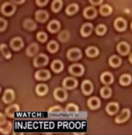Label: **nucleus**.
<instances>
[{"mask_svg":"<svg viewBox=\"0 0 132 135\" xmlns=\"http://www.w3.org/2000/svg\"><path fill=\"white\" fill-rule=\"evenodd\" d=\"M48 62H49V57L44 54H40L38 55L34 60V65L36 67H40V66L46 65Z\"/></svg>","mask_w":132,"mask_h":135,"instance_id":"f257e3e1","label":"nucleus"},{"mask_svg":"<svg viewBox=\"0 0 132 135\" xmlns=\"http://www.w3.org/2000/svg\"><path fill=\"white\" fill-rule=\"evenodd\" d=\"M15 6L12 3H4L3 6H2V12H3V14L4 15H7V16H10V15H12L13 12H15Z\"/></svg>","mask_w":132,"mask_h":135,"instance_id":"f03ea898","label":"nucleus"},{"mask_svg":"<svg viewBox=\"0 0 132 135\" xmlns=\"http://www.w3.org/2000/svg\"><path fill=\"white\" fill-rule=\"evenodd\" d=\"M70 73L73 75L80 76L84 73V67L79 64H75V65H70Z\"/></svg>","mask_w":132,"mask_h":135,"instance_id":"7ed1b4c3","label":"nucleus"},{"mask_svg":"<svg viewBox=\"0 0 132 135\" xmlns=\"http://www.w3.org/2000/svg\"><path fill=\"white\" fill-rule=\"evenodd\" d=\"M10 45H11L12 49H13L14 50H19L23 47V41L20 37H15L11 41Z\"/></svg>","mask_w":132,"mask_h":135,"instance_id":"20e7f679","label":"nucleus"},{"mask_svg":"<svg viewBox=\"0 0 132 135\" xmlns=\"http://www.w3.org/2000/svg\"><path fill=\"white\" fill-rule=\"evenodd\" d=\"M67 57L70 60H78L81 57V51L78 49H72L67 53Z\"/></svg>","mask_w":132,"mask_h":135,"instance_id":"39448f33","label":"nucleus"},{"mask_svg":"<svg viewBox=\"0 0 132 135\" xmlns=\"http://www.w3.org/2000/svg\"><path fill=\"white\" fill-rule=\"evenodd\" d=\"M54 96L55 99H57L58 101H64L66 98H67V94H66V91L64 89L58 88L57 89H55L54 91Z\"/></svg>","mask_w":132,"mask_h":135,"instance_id":"423d86ee","label":"nucleus"},{"mask_svg":"<svg viewBox=\"0 0 132 135\" xmlns=\"http://www.w3.org/2000/svg\"><path fill=\"white\" fill-rule=\"evenodd\" d=\"M35 78L39 80H46L50 78V73L47 70H40L35 73Z\"/></svg>","mask_w":132,"mask_h":135,"instance_id":"0eeeda50","label":"nucleus"},{"mask_svg":"<svg viewBox=\"0 0 132 135\" xmlns=\"http://www.w3.org/2000/svg\"><path fill=\"white\" fill-rule=\"evenodd\" d=\"M14 91L12 89H6L3 95V101L4 103H11L14 100Z\"/></svg>","mask_w":132,"mask_h":135,"instance_id":"6e6552de","label":"nucleus"},{"mask_svg":"<svg viewBox=\"0 0 132 135\" xmlns=\"http://www.w3.org/2000/svg\"><path fill=\"white\" fill-rule=\"evenodd\" d=\"M129 109H124L121 110L120 115L115 118V122L116 123H123V122H124L129 118Z\"/></svg>","mask_w":132,"mask_h":135,"instance_id":"1a4fd4ad","label":"nucleus"},{"mask_svg":"<svg viewBox=\"0 0 132 135\" xmlns=\"http://www.w3.org/2000/svg\"><path fill=\"white\" fill-rule=\"evenodd\" d=\"M78 85V81L73 79L72 77H69V78H66L64 80H63V86L66 88H74L75 86H77Z\"/></svg>","mask_w":132,"mask_h":135,"instance_id":"9d476101","label":"nucleus"},{"mask_svg":"<svg viewBox=\"0 0 132 135\" xmlns=\"http://www.w3.org/2000/svg\"><path fill=\"white\" fill-rule=\"evenodd\" d=\"M49 18V13L46 11H37L35 13V19L39 22H45Z\"/></svg>","mask_w":132,"mask_h":135,"instance_id":"9b49d317","label":"nucleus"},{"mask_svg":"<svg viewBox=\"0 0 132 135\" xmlns=\"http://www.w3.org/2000/svg\"><path fill=\"white\" fill-rule=\"evenodd\" d=\"M115 27L119 31H123L127 27V22L124 20L123 18H119V19L115 20Z\"/></svg>","mask_w":132,"mask_h":135,"instance_id":"f8f14e48","label":"nucleus"},{"mask_svg":"<svg viewBox=\"0 0 132 135\" xmlns=\"http://www.w3.org/2000/svg\"><path fill=\"white\" fill-rule=\"evenodd\" d=\"M117 50L118 52L121 55H126L129 50V45L127 42H120L117 46Z\"/></svg>","mask_w":132,"mask_h":135,"instance_id":"ddd939ff","label":"nucleus"},{"mask_svg":"<svg viewBox=\"0 0 132 135\" xmlns=\"http://www.w3.org/2000/svg\"><path fill=\"white\" fill-rule=\"evenodd\" d=\"M82 91L85 95H89L93 92V84L89 80H85L82 83Z\"/></svg>","mask_w":132,"mask_h":135,"instance_id":"4468645a","label":"nucleus"},{"mask_svg":"<svg viewBox=\"0 0 132 135\" xmlns=\"http://www.w3.org/2000/svg\"><path fill=\"white\" fill-rule=\"evenodd\" d=\"M100 80H101V81H102L104 84H106V85H108V84L113 83L114 77H113V75L111 74L110 73H104L103 74L101 75Z\"/></svg>","mask_w":132,"mask_h":135,"instance_id":"2eb2a0df","label":"nucleus"},{"mask_svg":"<svg viewBox=\"0 0 132 135\" xmlns=\"http://www.w3.org/2000/svg\"><path fill=\"white\" fill-rule=\"evenodd\" d=\"M93 31V25L90 23H86L81 28V35L83 36H88Z\"/></svg>","mask_w":132,"mask_h":135,"instance_id":"dca6fc26","label":"nucleus"},{"mask_svg":"<svg viewBox=\"0 0 132 135\" xmlns=\"http://www.w3.org/2000/svg\"><path fill=\"white\" fill-rule=\"evenodd\" d=\"M19 110V107L18 106L17 104H13V105L9 106L8 108L6 109V113L8 117H13L15 115V113H17Z\"/></svg>","mask_w":132,"mask_h":135,"instance_id":"f3484780","label":"nucleus"},{"mask_svg":"<svg viewBox=\"0 0 132 135\" xmlns=\"http://www.w3.org/2000/svg\"><path fill=\"white\" fill-rule=\"evenodd\" d=\"M52 70L55 73H59L63 69V62H61L60 60H55L51 65Z\"/></svg>","mask_w":132,"mask_h":135,"instance_id":"a211bd4d","label":"nucleus"},{"mask_svg":"<svg viewBox=\"0 0 132 135\" xmlns=\"http://www.w3.org/2000/svg\"><path fill=\"white\" fill-rule=\"evenodd\" d=\"M118 109H119V105L116 103H110L106 106V111L110 115H113V114L116 113L118 111Z\"/></svg>","mask_w":132,"mask_h":135,"instance_id":"6ab92c4d","label":"nucleus"},{"mask_svg":"<svg viewBox=\"0 0 132 135\" xmlns=\"http://www.w3.org/2000/svg\"><path fill=\"white\" fill-rule=\"evenodd\" d=\"M100 105V99L97 97H92L88 100V106L91 109H97Z\"/></svg>","mask_w":132,"mask_h":135,"instance_id":"aec40b11","label":"nucleus"},{"mask_svg":"<svg viewBox=\"0 0 132 135\" xmlns=\"http://www.w3.org/2000/svg\"><path fill=\"white\" fill-rule=\"evenodd\" d=\"M59 28H60V23L57 20H52V21H50L49 26H48V29L52 33L58 31Z\"/></svg>","mask_w":132,"mask_h":135,"instance_id":"412c9836","label":"nucleus"},{"mask_svg":"<svg viewBox=\"0 0 132 135\" xmlns=\"http://www.w3.org/2000/svg\"><path fill=\"white\" fill-rule=\"evenodd\" d=\"M24 27L27 30H34L36 28V23L31 19H27L24 21Z\"/></svg>","mask_w":132,"mask_h":135,"instance_id":"4be33fe9","label":"nucleus"},{"mask_svg":"<svg viewBox=\"0 0 132 135\" xmlns=\"http://www.w3.org/2000/svg\"><path fill=\"white\" fill-rule=\"evenodd\" d=\"M49 88H48V86L45 85V84H39L36 86V93L39 95H46V93L48 92Z\"/></svg>","mask_w":132,"mask_h":135,"instance_id":"5701e85b","label":"nucleus"},{"mask_svg":"<svg viewBox=\"0 0 132 135\" xmlns=\"http://www.w3.org/2000/svg\"><path fill=\"white\" fill-rule=\"evenodd\" d=\"M84 15L88 18V19H92V18H94L96 16V10L93 8V7H87L85 12H84Z\"/></svg>","mask_w":132,"mask_h":135,"instance_id":"b1692460","label":"nucleus"},{"mask_svg":"<svg viewBox=\"0 0 132 135\" xmlns=\"http://www.w3.org/2000/svg\"><path fill=\"white\" fill-rule=\"evenodd\" d=\"M38 51V45L37 43H32L27 49V54L28 56H33Z\"/></svg>","mask_w":132,"mask_h":135,"instance_id":"393cba45","label":"nucleus"},{"mask_svg":"<svg viewBox=\"0 0 132 135\" xmlns=\"http://www.w3.org/2000/svg\"><path fill=\"white\" fill-rule=\"evenodd\" d=\"M78 11V6L77 4H72L66 8V13L69 15H72Z\"/></svg>","mask_w":132,"mask_h":135,"instance_id":"a878e982","label":"nucleus"},{"mask_svg":"<svg viewBox=\"0 0 132 135\" xmlns=\"http://www.w3.org/2000/svg\"><path fill=\"white\" fill-rule=\"evenodd\" d=\"M121 62V58L117 57V56H113V57H111L110 59H109V64L112 66H114V67H116V66L120 65Z\"/></svg>","mask_w":132,"mask_h":135,"instance_id":"bb28decb","label":"nucleus"},{"mask_svg":"<svg viewBox=\"0 0 132 135\" xmlns=\"http://www.w3.org/2000/svg\"><path fill=\"white\" fill-rule=\"evenodd\" d=\"M100 13L104 15V16H106V15H109L112 12V8L108 6V4H104L100 7Z\"/></svg>","mask_w":132,"mask_h":135,"instance_id":"cd10ccee","label":"nucleus"},{"mask_svg":"<svg viewBox=\"0 0 132 135\" xmlns=\"http://www.w3.org/2000/svg\"><path fill=\"white\" fill-rule=\"evenodd\" d=\"M62 6H63V2L60 1V0H55V1H53L51 8L55 12H57L58 11H60Z\"/></svg>","mask_w":132,"mask_h":135,"instance_id":"c85d7f7f","label":"nucleus"},{"mask_svg":"<svg viewBox=\"0 0 132 135\" xmlns=\"http://www.w3.org/2000/svg\"><path fill=\"white\" fill-rule=\"evenodd\" d=\"M86 55L88 56V57H95V56H97L99 54V50L97 48L95 47H89L87 50H86Z\"/></svg>","mask_w":132,"mask_h":135,"instance_id":"c756f323","label":"nucleus"},{"mask_svg":"<svg viewBox=\"0 0 132 135\" xmlns=\"http://www.w3.org/2000/svg\"><path fill=\"white\" fill-rule=\"evenodd\" d=\"M111 94H112V91H111V88H109L108 86H104V88H101L100 95H102V97L108 98L111 95Z\"/></svg>","mask_w":132,"mask_h":135,"instance_id":"7c9ffc66","label":"nucleus"},{"mask_svg":"<svg viewBox=\"0 0 132 135\" xmlns=\"http://www.w3.org/2000/svg\"><path fill=\"white\" fill-rule=\"evenodd\" d=\"M130 81H131V77L129 74H123L121 76L120 82L121 85H124V86L129 85V84L130 83Z\"/></svg>","mask_w":132,"mask_h":135,"instance_id":"2f4dec72","label":"nucleus"},{"mask_svg":"<svg viewBox=\"0 0 132 135\" xmlns=\"http://www.w3.org/2000/svg\"><path fill=\"white\" fill-rule=\"evenodd\" d=\"M48 50H49L50 52H55L57 51L58 50V44L57 42H55V41H51L49 44H48Z\"/></svg>","mask_w":132,"mask_h":135,"instance_id":"473e14b6","label":"nucleus"},{"mask_svg":"<svg viewBox=\"0 0 132 135\" xmlns=\"http://www.w3.org/2000/svg\"><path fill=\"white\" fill-rule=\"evenodd\" d=\"M1 52L2 54H3V56L6 58H10L11 57V52H10V50H8V48H7V46L6 44H2L1 45Z\"/></svg>","mask_w":132,"mask_h":135,"instance_id":"72a5a7b5","label":"nucleus"},{"mask_svg":"<svg viewBox=\"0 0 132 135\" xmlns=\"http://www.w3.org/2000/svg\"><path fill=\"white\" fill-rule=\"evenodd\" d=\"M12 128V126H11V123L10 122H4V123L1 124V132H4V133H8L9 131L11 130Z\"/></svg>","mask_w":132,"mask_h":135,"instance_id":"f704fd0d","label":"nucleus"},{"mask_svg":"<svg viewBox=\"0 0 132 135\" xmlns=\"http://www.w3.org/2000/svg\"><path fill=\"white\" fill-rule=\"evenodd\" d=\"M78 106L73 103L68 104L67 107H66V111H67L68 113H76V112H78Z\"/></svg>","mask_w":132,"mask_h":135,"instance_id":"c9c22d12","label":"nucleus"},{"mask_svg":"<svg viewBox=\"0 0 132 135\" xmlns=\"http://www.w3.org/2000/svg\"><path fill=\"white\" fill-rule=\"evenodd\" d=\"M58 38H59L61 42H66L70 38V34L67 31H63L58 35Z\"/></svg>","mask_w":132,"mask_h":135,"instance_id":"e433bc0d","label":"nucleus"},{"mask_svg":"<svg viewBox=\"0 0 132 135\" xmlns=\"http://www.w3.org/2000/svg\"><path fill=\"white\" fill-rule=\"evenodd\" d=\"M106 32V27L105 25L100 24V25H99L97 27H96V33H97L98 35H102L105 34Z\"/></svg>","mask_w":132,"mask_h":135,"instance_id":"4c0bfd02","label":"nucleus"},{"mask_svg":"<svg viewBox=\"0 0 132 135\" xmlns=\"http://www.w3.org/2000/svg\"><path fill=\"white\" fill-rule=\"evenodd\" d=\"M37 39L42 42H44L48 39V35L44 32H39L37 34Z\"/></svg>","mask_w":132,"mask_h":135,"instance_id":"58836bf2","label":"nucleus"},{"mask_svg":"<svg viewBox=\"0 0 132 135\" xmlns=\"http://www.w3.org/2000/svg\"><path fill=\"white\" fill-rule=\"evenodd\" d=\"M63 111V109L61 108L60 106H55V107H52V108L49 109V112L50 113H60V112Z\"/></svg>","mask_w":132,"mask_h":135,"instance_id":"ea45409f","label":"nucleus"},{"mask_svg":"<svg viewBox=\"0 0 132 135\" xmlns=\"http://www.w3.org/2000/svg\"><path fill=\"white\" fill-rule=\"evenodd\" d=\"M7 27V21L3 18H1V20H0V29H1V31H4V29L6 28Z\"/></svg>","mask_w":132,"mask_h":135,"instance_id":"a19ab883","label":"nucleus"},{"mask_svg":"<svg viewBox=\"0 0 132 135\" xmlns=\"http://www.w3.org/2000/svg\"><path fill=\"white\" fill-rule=\"evenodd\" d=\"M48 0H44V1H40V0H37L36 1V3L38 6H45L46 4H48Z\"/></svg>","mask_w":132,"mask_h":135,"instance_id":"79ce46f5","label":"nucleus"},{"mask_svg":"<svg viewBox=\"0 0 132 135\" xmlns=\"http://www.w3.org/2000/svg\"><path fill=\"white\" fill-rule=\"evenodd\" d=\"M91 3H92V4H100L101 1H100V0H99V1H93V0H92V1H91Z\"/></svg>","mask_w":132,"mask_h":135,"instance_id":"37998d69","label":"nucleus"}]
</instances>
